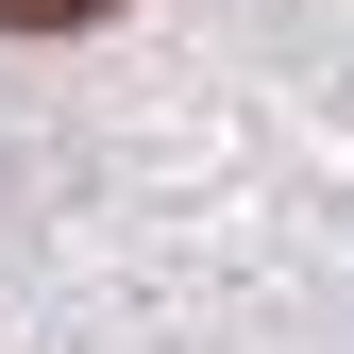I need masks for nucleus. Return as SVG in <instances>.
Returning a JSON list of instances; mask_svg holds the SVG:
<instances>
[{"label":"nucleus","instance_id":"1","mask_svg":"<svg viewBox=\"0 0 354 354\" xmlns=\"http://www.w3.org/2000/svg\"><path fill=\"white\" fill-rule=\"evenodd\" d=\"M84 17H118V0H0V34H84Z\"/></svg>","mask_w":354,"mask_h":354}]
</instances>
